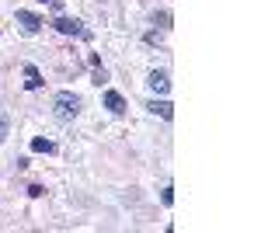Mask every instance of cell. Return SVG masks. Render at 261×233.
I'll use <instances>...</instances> for the list:
<instances>
[{
	"label": "cell",
	"mask_w": 261,
	"mask_h": 233,
	"mask_svg": "<svg viewBox=\"0 0 261 233\" xmlns=\"http://www.w3.org/2000/svg\"><path fill=\"white\" fill-rule=\"evenodd\" d=\"M53 112L60 122H73V118L81 115V97L73 94V91H60V94L53 97Z\"/></svg>",
	"instance_id": "6da1fadb"
},
{
	"label": "cell",
	"mask_w": 261,
	"mask_h": 233,
	"mask_svg": "<svg viewBox=\"0 0 261 233\" xmlns=\"http://www.w3.org/2000/svg\"><path fill=\"white\" fill-rule=\"evenodd\" d=\"M53 28L63 32V35H81V39H91V32L84 28L81 21H73V18H56V21H53Z\"/></svg>",
	"instance_id": "7a4b0ae2"
},
{
	"label": "cell",
	"mask_w": 261,
	"mask_h": 233,
	"mask_svg": "<svg viewBox=\"0 0 261 233\" xmlns=\"http://www.w3.org/2000/svg\"><path fill=\"white\" fill-rule=\"evenodd\" d=\"M18 24H21L24 35H35V32L42 28V18H39V14H32V11H18Z\"/></svg>",
	"instance_id": "3957f363"
},
{
	"label": "cell",
	"mask_w": 261,
	"mask_h": 233,
	"mask_svg": "<svg viewBox=\"0 0 261 233\" xmlns=\"http://www.w3.org/2000/svg\"><path fill=\"white\" fill-rule=\"evenodd\" d=\"M146 84H150V91H157V94H167V91H171V80H167L164 70H153V73L146 77Z\"/></svg>",
	"instance_id": "277c9868"
},
{
	"label": "cell",
	"mask_w": 261,
	"mask_h": 233,
	"mask_svg": "<svg viewBox=\"0 0 261 233\" xmlns=\"http://www.w3.org/2000/svg\"><path fill=\"white\" fill-rule=\"evenodd\" d=\"M105 108H108L112 115H122V112H125V97H122L119 91H108V94H105Z\"/></svg>",
	"instance_id": "5b68a950"
},
{
	"label": "cell",
	"mask_w": 261,
	"mask_h": 233,
	"mask_svg": "<svg viewBox=\"0 0 261 233\" xmlns=\"http://www.w3.org/2000/svg\"><path fill=\"white\" fill-rule=\"evenodd\" d=\"M146 108H150L153 115H161L164 122H171V118H174V105H171V101H150Z\"/></svg>",
	"instance_id": "8992f818"
},
{
	"label": "cell",
	"mask_w": 261,
	"mask_h": 233,
	"mask_svg": "<svg viewBox=\"0 0 261 233\" xmlns=\"http://www.w3.org/2000/svg\"><path fill=\"white\" fill-rule=\"evenodd\" d=\"M24 77H28V80H24V87H28V91H39L42 84H45V80H42V73L35 70V66H32V63L24 66Z\"/></svg>",
	"instance_id": "52a82bcc"
},
{
	"label": "cell",
	"mask_w": 261,
	"mask_h": 233,
	"mask_svg": "<svg viewBox=\"0 0 261 233\" xmlns=\"http://www.w3.org/2000/svg\"><path fill=\"white\" fill-rule=\"evenodd\" d=\"M32 150H35V153H53V150H56V143H53V139H32Z\"/></svg>",
	"instance_id": "ba28073f"
},
{
	"label": "cell",
	"mask_w": 261,
	"mask_h": 233,
	"mask_svg": "<svg viewBox=\"0 0 261 233\" xmlns=\"http://www.w3.org/2000/svg\"><path fill=\"white\" fill-rule=\"evenodd\" d=\"M7 133H11V122H7V115H4V112H0V143L7 139Z\"/></svg>",
	"instance_id": "9c48e42d"
},
{
	"label": "cell",
	"mask_w": 261,
	"mask_h": 233,
	"mask_svg": "<svg viewBox=\"0 0 261 233\" xmlns=\"http://www.w3.org/2000/svg\"><path fill=\"white\" fill-rule=\"evenodd\" d=\"M105 80H108V73H105V70H101V66H94V80H91V84H98V87H101V84H105Z\"/></svg>",
	"instance_id": "30bf717a"
},
{
	"label": "cell",
	"mask_w": 261,
	"mask_h": 233,
	"mask_svg": "<svg viewBox=\"0 0 261 233\" xmlns=\"http://www.w3.org/2000/svg\"><path fill=\"white\" fill-rule=\"evenodd\" d=\"M161 202H164V205H171V202H174V188H164V192H161Z\"/></svg>",
	"instance_id": "8fae6325"
},
{
	"label": "cell",
	"mask_w": 261,
	"mask_h": 233,
	"mask_svg": "<svg viewBox=\"0 0 261 233\" xmlns=\"http://www.w3.org/2000/svg\"><path fill=\"white\" fill-rule=\"evenodd\" d=\"M153 21H157L161 28H167V24H171V14H153Z\"/></svg>",
	"instance_id": "7c38bea8"
},
{
	"label": "cell",
	"mask_w": 261,
	"mask_h": 233,
	"mask_svg": "<svg viewBox=\"0 0 261 233\" xmlns=\"http://www.w3.org/2000/svg\"><path fill=\"white\" fill-rule=\"evenodd\" d=\"M39 4H49V7H53V11H60V7H63L60 0H39Z\"/></svg>",
	"instance_id": "4fadbf2b"
}]
</instances>
